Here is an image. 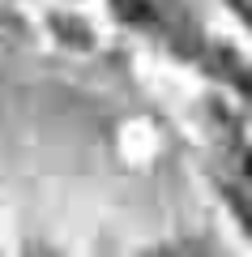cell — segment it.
<instances>
[{"mask_svg":"<svg viewBox=\"0 0 252 257\" xmlns=\"http://www.w3.org/2000/svg\"><path fill=\"white\" fill-rule=\"evenodd\" d=\"M116 13H120L124 22H133V26H154L150 0H116Z\"/></svg>","mask_w":252,"mask_h":257,"instance_id":"6da1fadb","label":"cell"},{"mask_svg":"<svg viewBox=\"0 0 252 257\" xmlns=\"http://www.w3.org/2000/svg\"><path fill=\"white\" fill-rule=\"evenodd\" d=\"M231 5H235V9H239V13H243V18H248V22H252V0H231Z\"/></svg>","mask_w":252,"mask_h":257,"instance_id":"7a4b0ae2","label":"cell"}]
</instances>
